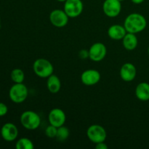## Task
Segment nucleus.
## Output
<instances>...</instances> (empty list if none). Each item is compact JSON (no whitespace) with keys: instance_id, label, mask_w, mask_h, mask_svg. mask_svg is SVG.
<instances>
[{"instance_id":"393cba45","label":"nucleus","mask_w":149,"mask_h":149,"mask_svg":"<svg viewBox=\"0 0 149 149\" xmlns=\"http://www.w3.org/2000/svg\"><path fill=\"white\" fill-rule=\"evenodd\" d=\"M145 1V0H131V1H132V3H134V4H142L143 1Z\"/></svg>"},{"instance_id":"7ed1b4c3","label":"nucleus","mask_w":149,"mask_h":149,"mask_svg":"<svg viewBox=\"0 0 149 149\" xmlns=\"http://www.w3.org/2000/svg\"><path fill=\"white\" fill-rule=\"evenodd\" d=\"M20 121L22 126L29 130H36L41 124L40 116L33 111H26L22 113Z\"/></svg>"},{"instance_id":"0eeeda50","label":"nucleus","mask_w":149,"mask_h":149,"mask_svg":"<svg viewBox=\"0 0 149 149\" xmlns=\"http://www.w3.org/2000/svg\"><path fill=\"white\" fill-rule=\"evenodd\" d=\"M49 21L57 28L65 27L68 23V17L65 12L61 9H55L52 10L49 16Z\"/></svg>"},{"instance_id":"9d476101","label":"nucleus","mask_w":149,"mask_h":149,"mask_svg":"<svg viewBox=\"0 0 149 149\" xmlns=\"http://www.w3.org/2000/svg\"><path fill=\"white\" fill-rule=\"evenodd\" d=\"M48 120L49 125H52L56 127L63 126L66 120L65 113L62 109L55 108L49 111L48 114Z\"/></svg>"},{"instance_id":"f3484780","label":"nucleus","mask_w":149,"mask_h":149,"mask_svg":"<svg viewBox=\"0 0 149 149\" xmlns=\"http://www.w3.org/2000/svg\"><path fill=\"white\" fill-rule=\"evenodd\" d=\"M47 87L49 93L52 94L58 93L61 88V82L59 77L54 74L49 76L47 80Z\"/></svg>"},{"instance_id":"1a4fd4ad","label":"nucleus","mask_w":149,"mask_h":149,"mask_svg":"<svg viewBox=\"0 0 149 149\" xmlns=\"http://www.w3.org/2000/svg\"><path fill=\"white\" fill-rule=\"evenodd\" d=\"M103 10L107 17H117L122 10L121 1L119 0H105L103 4Z\"/></svg>"},{"instance_id":"c85d7f7f","label":"nucleus","mask_w":149,"mask_h":149,"mask_svg":"<svg viewBox=\"0 0 149 149\" xmlns=\"http://www.w3.org/2000/svg\"><path fill=\"white\" fill-rule=\"evenodd\" d=\"M0 24H1V18H0Z\"/></svg>"},{"instance_id":"f03ea898","label":"nucleus","mask_w":149,"mask_h":149,"mask_svg":"<svg viewBox=\"0 0 149 149\" xmlns=\"http://www.w3.org/2000/svg\"><path fill=\"white\" fill-rule=\"evenodd\" d=\"M33 70L35 74L40 78H48L53 74L54 67L48 60L39 58L33 63Z\"/></svg>"},{"instance_id":"6ab92c4d","label":"nucleus","mask_w":149,"mask_h":149,"mask_svg":"<svg viewBox=\"0 0 149 149\" xmlns=\"http://www.w3.org/2000/svg\"><path fill=\"white\" fill-rule=\"evenodd\" d=\"M15 148L17 149H33L34 145L29 138H21L16 142Z\"/></svg>"},{"instance_id":"a211bd4d","label":"nucleus","mask_w":149,"mask_h":149,"mask_svg":"<svg viewBox=\"0 0 149 149\" xmlns=\"http://www.w3.org/2000/svg\"><path fill=\"white\" fill-rule=\"evenodd\" d=\"M10 77L14 83H23L25 79V74L20 68H14L11 71Z\"/></svg>"},{"instance_id":"20e7f679","label":"nucleus","mask_w":149,"mask_h":149,"mask_svg":"<svg viewBox=\"0 0 149 149\" xmlns=\"http://www.w3.org/2000/svg\"><path fill=\"white\" fill-rule=\"evenodd\" d=\"M29 95L28 88L23 83H15L10 89L9 97L15 103H21L26 100Z\"/></svg>"},{"instance_id":"2eb2a0df","label":"nucleus","mask_w":149,"mask_h":149,"mask_svg":"<svg viewBox=\"0 0 149 149\" xmlns=\"http://www.w3.org/2000/svg\"><path fill=\"white\" fill-rule=\"evenodd\" d=\"M135 95L141 101L149 100V84L147 82H141L135 88Z\"/></svg>"},{"instance_id":"b1692460","label":"nucleus","mask_w":149,"mask_h":149,"mask_svg":"<svg viewBox=\"0 0 149 149\" xmlns=\"http://www.w3.org/2000/svg\"><path fill=\"white\" fill-rule=\"evenodd\" d=\"M96 149H108V146L105 143V142H100L98 143H96Z\"/></svg>"},{"instance_id":"6e6552de","label":"nucleus","mask_w":149,"mask_h":149,"mask_svg":"<svg viewBox=\"0 0 149 149\" xmlns=\"http://www.w3.org/2000/svg\"><path fill=\"white\" fill-rule=\"evenodd\" d=\"M107 49L104 44L96 42L89 49V58L94 62H100L106 56Z\"/></svg>"},{"instance_id":"f8f14e48","label":"nucleus","mask_w":149,"mask_h":149,"mask_svg":"<svg viewBox=\"0 0 149 149\" xmlns=\"http://www.w3.org/2000/svg\"><path fill=\"white\" fill-rule=\"evenodd\" d=\"M1 135L4 141L12 142L16 140L18 136V130L15 125L8 122L4 124L1 127Z\"/></svg>"},{"instance_id":"4be33fe9","label":"nucleus","mask_w":149,"mask_h":149,"mask_svg":"<svg viewBox=\"0 0 149 149\" xmlns=\"http://www.w3.org/2000/svg\"><path fill=\"white\" fill-rule=\"evenodd\" d=\"M8 112V108L4 103H0V117L5 116Z\"/></svg>"},{"instance_id":"412c9836","label":"nucleus","mask_w":149,"mask_h":149,"mask_svg":"<svg viewBox=\"0 0 149 149\" xmlns=\"http://www.w3.org/2000/svg\"><path fill=\"white\" fill-rule=\"evenodd\" d=\"M57 132H58V127L52 125H49L45 129V135L49 138H56Z\"/></svg>"},{"instance_id":"f257e3e1","label":"nucleus","mask_w":149,"mask_h":149,"mask_svg":"<svg viewBox=\"0 0 149 149\" xmlns=\"http://www.w3.org/2000/svg\"><path fill=\"white\" fill-rule=\"evenodd\" d=\"M147 26L146 19L143 15L139 13L130 14L125 18L124 26L127 32L132 33H138L143 31Z\"/></svg>"},{"instance_id":"423d86ee","label":"nucleus","mask_w":149,"mask_h":149,"mask_svg":"<svg viewBox=\"0 0 149 149\" xmlns=\"http://www.w3.org/2000/svg\"><path fill=\"white\" fill-rule=\"evenodd\" d=\"M84 4L81 0H66L64 4L63 10L69 18H75L81 14Z\"/></svg>"},{"instance_id":"9b49d317","label":"nucleus","mask_w":149,"mask_h":149,"mask_svg":"<svg viewBox=\"0 0 149 149\" xmlns=\"http://www.w3.org/2000/svg\"><path fill=\"white\" fill-rule=\"evenodd\" d=\"M101 76L100 72L95 69H87L81 75V81L86 86H93L100 81Z\"/></svg>"},{"instance_id":"aec40b11","label":"nucleus","mask_w":149,"mask_h":149,"mask_svg":"<svg viewBox=\"0 0 149 149\" xmlns=\"http://www.w3.org/2000/svg\"><path fill=\"white\" fill-rule=\"evenodd\" d=\"M70 135V131L68 127H65L64 125L58 127V132H57L56 138L59 141H64L68 139Z\"/></svg>"},{"instance_id":"4468645a","label":"nucleus","mask_w":149,"mask_h":149,"mask_svg":"<svg viewBox=\"0 0 149 149\" xmlns=\"http://www.w3.org/2000/svg\"><path fill=\"white\" fill-rule=\"evenodd\" d=\"M127 33L125 26L119 24L112 25L108 29V35L113 40H122Z\"/></svg>"},{"instance_id":"a878e982","label":"nucleus","mask_w":149,"mask_h":149,"mask_svg":"<svg viewBox=\"0 0 149 149\" xmlns=\"http://www.w3.org/2000/svg\"><path fill=\"white\" fill-rule=\"evenodd\" d=\"M58 1H60V2H65L66 0H57Z\"/></svg>"},{"instance_id":"cd10ccee","label":"nucleus","mask_w":149,"mask_h":149,"mask_svg":"<svg viewBox=\"0 0 149 149\" xmlns=\"http://www.w3.org/2000/svg\"><path fill=\"white\" fill-rule=\"evenodd\" d=\"M119 1H125V0H119Z\"/></svg>"},{"instance_id":"ddd939ff","label":"nucleus","mask_w":149,"mask_h":149,"mask_svg":"<svg viewBox=\"0 0 149 149\" xmlns=\"http://www.w3.org/2000/svg\"><path fill=\"white\" fill-rule=\"evenodd\" d=\"M119 74L123 81L130 82V81H133L136 77V68L131 63H126L121 67Z\"/></svg>"},{"instance_id":"5701e85b","label":"nucleus","mask_w":149,"mask_h":149,"mask_svg":"<svg viewBox=\"0 0 149 149\" xmlns=\"http://www.w3.org/2000/svg\"><path fill=\"white\" fill-rule=\"evenodd\" d=\"M79 56L81 59H86L89 58V50L87 51L86 49H81L79 53Z\"/></svg>"},{"instance_id":"39448f33","label":"nucleus","mask_w":149,"mask_h":149,"mask_svg":"<svg viewBox=\"0 0 149 149\" xmlns=\"http://www.w3.org/2000/svg\"><path fill=\"white\" fill-rule=\"evenodd\" d=\"M87 135L91 142L96 144L100 142H105L107 133L106 130L101 125H93L87 129Z\"/></svg>"},{"instance_id":"bb28decb","label":"nucleus","mask_w":149,"mask_h":149,"mask_svg":"<svg viewBox=\"0 0 149 149\" xmlns=\"http://www.w3.org/2000/svg\"><path fill=\"white\" fill-rule=\"evenodd\" d=\"M148 56H149V47H148Z\"/></svg>"},{"instance_id":"dca6fc26","label":"nucleus","mask_w":149,"mask_h":149,"mask_svg":"<svg viewBox=\"0 0 149 149\" xmlns=\"http://www.w3.org/2000/svg\"><path fill=\"white\" fill-rule=\"evenodd\" d=\"M122 44L123 46L127 50L132 51L134 50L137 47L138 44V40L135 33H127L125 37L122 39Z\"/></svg>"}]
</instances>
